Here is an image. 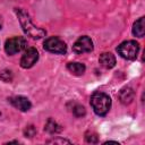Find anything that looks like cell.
I'll return each mask as SVG.
<instances>
[{
	"mask_svg": "<svg viewBox=\"0 0 145 145\" xmlns=\"http://www.w3.org/2000/svg\"><path fill=\"white\" fill-rule=\"evenodd\" d=\"M15 11H16L18 20L20 23V26H22V28H23V31L25 32L26 35H28V36H31L32 39H35V40H39V39L45 36L46 32L44 29L40 28V27H36L32 23L27 12H25L23 9H18V8H16Z\"/></svg>",
	"mask_w": 145,
	"mask_h": 145,
	"instance_id": "6da1fadb",
	"label": "cell"
},
{
	"mask_svg": "<svg viewBox=\"0 0 145 145\" xmlns=\"http://www.w3.org/2000/svg\"><path fill=\"white\" fill-rule=\"evenodd\" d=\"M91 105L97 116H105L111 106V99L102 92H95L91 96Z\"/></svg>",
	"mask_w": 145,
	"mask_h": 145,
	"instance_id": "7a4b0ae2",
	"label": "cell"
},
{
	"mask_svg": "<svg viewBox=\"0 0 145 145\" xmlns=\"http://www.w3.org/2000/svg\"><path fill=\"white\" fill-rule=\"evenodd\" d=\"M118 53L127 60H134L139 51V44L136 41H125L117 48Z\"/></svg>",
	"mask_w": 145,
	"mask_h": 145,
	"instance_id": "3957f363",
	"label": "cell"
},
{
	"mask_svg": "<svg viewBox=\"0 0 145 145\" xmlns=\"http://www.w3.org/2000/svg\"><path fill=\"white\" fill-rule=\"evenodd\" d=\"M43 48L49 51V52H52V53H58V54H63L66 53L67 51V45L66 43L60 40L59 37H56V36H52V37H49L44 41V44H43Z\"/></svg>",
	"mask_w": 145,
	"mask_h": 145,
	"instance_id": "277c9868",
	"label": "cell"
},
{
	"mask_svg": "<svg viewBox=\"0 0 145 145\" xmlns=\"http://www.w3.org/2000/svg\"><path fill=\"white\" fill-rule=\"evenodd\" d=\"M26 46V41L22 36H14L6 41L5 44V51L7 54H16L17 52H20Z\"/></svg>",
	"mask_w": 145,
	"mask_h": 145,
	"instance_id": "5b68a950",
	"label": "cell"
},
{
	"mask_svg": "<svg viewBox=\"0 0 145 145\" xmlns=\"http://www.w3.org/2000/svg\"><path fill=\"white\" fill-rule=\"evenodd\" d=\"M93 50V42L88 36H80L72 45V51L77 54L87 53Z\"/></svg>",
	"mask_w": 145,
	"mask_h": 145,
	"instance_id": "8992f818",
	"label": "cell"
},
{
	"mask_svg": "<svg viewBox=\"0 0 145 145\" xmlns=\"http://www.w3.org/2000/svg\"><path fill=\"white\" fill-rule=\"evenodd\" d=\"M39 60V52L35 48H28L24 52L20 59V66L23 68H31Z\"/></svg>",
	"mask_w": 145,
	"mask_h": 145,
	"instance_id": "52a82bcc",
	"label": "cell"
},
{
	"mask_svg": "<svg viewBox=\"0 0 145 145\" xmlns=\"http://www.w3.org/2000/svg\"><path fill=\"white\" fill-rule=\"evenodd\" d=\"M9 102H10L16 109H18V110H20V111H23V112L28 111V110L31 109V106H32L29 100H28L27 97L20 96V95L10 97V99H9Z\"/></svg>",
	"mask_w": 145,
	"mask_h": 145,
	"instance_id": "ba28073f",
	"label": "cell"
},
{
	"mask_svg": "<svg viewBox=\"0 0 145 145\" xmlns=\"http://www.w3.org/2000/svg\"><path fill=\"white\" fill-rule=\"evenodd\" d=\"M100 63L105 69H111L116 66V58L110 52H103L100 56Z\"/></svg>",
	"mask_w": 145,
	"mask_h": 145,
	"instance_id": "9c48e42d",
	"label": "cell"
},
{
	"mask_svg": "<svg viewBox=\"0 0 145 145\" xmlns=\"http://www.w3.org/2000/svg\"><path fill=\"white\" fill-rule=\"evenodd\" d=\"M134 96H135V93L131 87H125L119 93V99H120L121 103H123V104L131 103V101L134 100Z\"/></svg>",
	"mask_w": 145,
	"mask_h": 145,
	"instance_id": "30bf717a",
	"label": "cell"
},
{
	"mask_svg": "<svg viewBox=\"0 0 145 145\" xmlns=\"http://www.w3.org/2000/svg\"><path fill=\"white\" fill-rule=\"evenodd\" d=\"M67 69L75 76H80L85 72V66L80 62H69L67 65Z\"/></svg>",
	"mask_w": 145,
	"mask_h": 145,
	"instance_id": "8fae6325",
	"label": "cell"
},
{
	"mask_svg": "<svg viewBox=\"0 0 145 145\" xmlns=\"http://www.w3.org/2000/svg\"><path fill=\"white\" fill-rule=\"evenodd\" d=\"M144 17H140L139 19H137L135 23H134V26H133V34L137 37H143L144 36V32H145V28H144Z\"/></svg>",
	"mask_w": 145,
	"mask_h": 145,
	"instance_id": "7c38bea8",
	"label": "cell"
},
{
	"mask_svg": "<svg viewBox=\"0 0 145 145\" xmlns=\"http://www.w3.org/2000/svg\"><path fill=\"white\" fill-rule=\"evenodd\" d=\"M44 129H45L48 133H50V134H57V133L61 131V126H59L54 120L49 119L48 122L45 123Z\"/></svg>",
	"mask_w": 145,
	"mask_h": 145,
	"instance_id": "4fadbf2b",
	"label": "cell"
},
{
	"mask_svg": "<svg viewBox=\"0 0 145 145\" xmlns=\"http://www.w3.org/2000/svg\"><path fill=\"white\" fill-rule=\"evenodd\" d=\"M72 113L77 117V118H80V117H84L85 113H86V110L83 105L80 104H76L74 108H72Z\"/></svg>",
	"mask_w": 145,
	"mask_h": 145,
	"instance_id": "5bb4252c",
	"label": "cell"
},
{
	"mask_svg": "<svg viewBox=\"0 0 145 145\" xmlns=\"http://www.w3.org/2000/svg\"><path fill=\"white\" fill-rule=\"evenodd\" d=\"M0 78L3 82H10L12 78V74L10 70H2V71H0Z\"/></svg>",
	"mask_w": 145,
	"mask_h": 145,
	"instance_id": "9a60e30c",
	"label": "cell"
},
{
	"mask_svg": "<svg viewBox=\"0 0 145 145\" xmlns=\"http://www.w3.org/2000/svg\"><path fill=\"white\" fill-rule=\"evenodd\" d=\"M24 134H25V136L26 137H29V138H32L35 134H36V129L34 128V126H27L26 128H25V130H24Z\"/></svg>",
	"mask_w": 145,
	"mask_h": 145,
	"instance_id": "2e32d148",
	"label": "cell"
},
{
	"mask_svg": "<svg viewBox=\"0 0 145 145\" xmlns=\"http://www.w3.org/2000/svg\"><path fill=\"white\" fill-rule=\"evenodd\" d=\"M86 140H87L88 143H97V136H96V134L87 135V136H86Z\"/></svg>",
	"mask_w": 145,
	"mask_h": 145,
	"instance_id": "e0dca14e",
	"label": "cell"
},
{
	"mask_svg": "<svg viewBox=\"0 0 145 145\" xmlns=\"http://www.w3.org/2000/svg\"><path fill=\"white\" fill-rule=\"evenodd\" d=\"M48 143H61V144H63V143H66V144H69L70 142L69 140H67V139H52V140H49Z\"/></svg>",
	"mask_w": 145,
	"mask_h": 145,
	"instance_id": "ac0fdd59",
	"label": "cell"
},
{
	"mask_svg": "<svg viewBox=\"0 0 145 145\" xmlns=\"http://www.w3.org/2000/svg\"><path fill=\"white\" fill-rule=\"evenodd\" d=\"M2 28V18H1V16H0V29Z\"/></svg>",
	"mask_w": 145,
	"mask_h": 145,
	"instance_id": "d6986e66",
	"label": "cell"
}]
</instances>
